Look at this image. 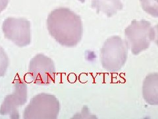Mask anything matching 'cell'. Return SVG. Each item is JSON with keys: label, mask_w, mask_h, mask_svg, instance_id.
Masks as SVG:
<instances>
[{"label": "cell", "mask_w": 158, "mask_h": 119, "mask_svg": "<svg viewBox=\"0 0 158 119\" xmlns=\"http://www.w3.org/2000/svg\"><path fill=\"white\" fill-rule=\"evenodd\" d=\"M79 1H80L81 3H84L85 2V0H79Z\"/></svg>", "instance_id": "cell-14"}, {"label": "cell", "mask_w": 158, "mask_h": 119, "mask_svg": "<svg viewBox=\"0 0 158 119\" xmlns=\"http://www.w3.org/2000/svg\"><path fill=\"white\" fill-rule=\"evenodd\" d=\"M8 66L9 58L4 49L0 46V77L6 75Z\"/></svg>", "instance_id": "cell-11"}, {"label": "cell", "mask_w": 158, "mask_h": 119, "mask_svg": "<svg viewBox=\"0 0 158 119\" xmlns=\"http://www.w3.org/2000/svg\"><path fill=\"white\" fill-rule=\"evenodd\" d=\"M14 91L5 98L0 107V115H9L13 119L19 118V108L24 105L27 101V86L20 79H15Z\"/></svg>", "instance_id": "cell-7"}, {"label": "cell", "mask_w": 158, "mask_h": 119, "mask_svg": "<svg viewBox=\"0 0 158 119\" xmlns=\"http://www.w3.org/2000/svg\"><path fill=\"white\" fill-rule=\"evenodd\" d=\"M9 0H0V13L6 9Z\"/></svg>", "instance_id": "cell-13"}, {"label": "cell", "mask_w": 158, "mask_h": 119, "mask_svg": "<svg viewBox=\"0 0 158 119\" xmlns=\"http://www.w3.org/2000/svg\"><path fill=\"white\" fill-rule=\"evenodd\" d=\"M125 36L128 48L134 55H138L150 47L154 39V30L146 20L135 19L125 29Z\"/></svg>", "instance_id": "cell-3"}, {"label": "cell", "mask_w": 158, "mask_h": 119, "mask_svg": "<svg viewBox=\"0 0 158 119\" xmlns=\"http://www.w3.org/2000/svg\"><path fill=\"white\" fill-rule=\"evenodd\" d=\"M153 30H154V39H153V41L158 46V24L153 27Z\"/></svg>", "instance_id": "cell-12"}, {"label": "cell", "mask_w": 158, "mask_h": 119, "mask_svg": "<svg viewBox=\"0 0 158 119\" xmlns=\"http://www.w3.org/2000/svg\"><path fill=\"white\" fill-rule=\"evenodd\" d=\"M92 7L96 10L98 14L102 11L111 17L123 9V4L121 0H92Z\"/></svg>", "instance_id": "cell-9"}, {"label": "cell", "mask_w": 158, "mask_h": 119, "mask_svg": "<svg viewBox=\"0 0 158 119\" xmlns=\"http://www.w3.org/2000/svg\"><path fill=\"white\" fill-rule=\"evenodd\" d=\"M128 46L125 41L118 36L107 38L100 51L103 68L111 72H116L123 68L128 57Z\"/></svg>", "instance_id": "cell-2"}, {"label": "cell", "mask_w": 158, "mask_h": 119, "mask_svg": "<svg viewBox=\"0 0 158 119\" xmlns=\"http://www.w3.org/2000/svg\"><path fill=\"white\" fill-rule=\"evenodd\" d=\"M4 35L19 47L31 44V23L26 19L9 17L3 23Z\"/></svg>", "instance_id": "cell-5"}, {"label": "cell", "mask_w": 158, "mask_h": 119, "mask_svg": "<svg viewBox=\"0 0 158 119\" xmlns=\"http://www.w3.org/2000/svg\"><path fill=\"white\" fill-rule=\"evenodd\" d=\"M141 7L150 15L158 17V0H140Z\"/></svg>", "instance_id": "cell-10"}, {"label": "cell", "mask_w": 158, "mask_h": 119, "mask_svg": "<svg viewBox=\"0 0 158 119\" xmlns=\"http://www.w3.org/2000/svg\"><path fill=\"white\" fill-rule=\"evenodd\" d=\"M60 111V103L52 94L40 93L34 96L24 108V119H56Z\"/></svg>", "instance_id": "cell-4"}, {"label": "cell", "mask_w": 158, "mask_h": 119, "mask_svg": "<svg viewBox=\"0 0 158 119\" xmlns=\"http://www.w3.org/2000/svg\"><path fill=\"white\" fill-rule=\"evenodd\" d=\"M29 74L36 84L49 85L55 82V64L50 58L38 54L30 62Z\"/></svg>", "instance_id": "cell-6"}, {"label": "cell", "mask_w": 158, "mask_h": 119, "mask_svg": "<svg viewBox=\"0 0 158 119\" xmlns=\"http://www.w3.org/2000/svg\"><path fill=\"white\" fill-rule=\"evenodd\" d=\"M46 25L49 34L65 47H74L81 41L83 25L81 17L67 7L56 8L49 14Z\"/></svg>", "instance_id": "cell-1"}, {"label": "cell", "mask_w": 158, "mask_h": 119, "mask_svg": "<svg viewBox=\"0 0 158 119\" xmlns=\"http://www.w3.org/2000/svg\"><path fill=\"white\" fill-rule=\"evenodd\" d=\"M142 95L150 105H158V73L146 76L142 86Z\"/></svg>", "instance_id": "cell-8"}]
</instances>
